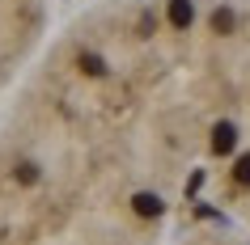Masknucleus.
Wrapping results in <instances>:
<instances>
[{
    "label": "nucleus",
    "instance_id": "1",
    "mask_svg": "<svg viewBox=\"0 0 250 245\" xmlns=\"http://www.w3.org/2000/svg\"><path fill=\"white\" fill-rule=\"evenodd\" d=\"M191 144L183 0H93L0 114V245H153Z\"/></svg>",
    "mask_w": 250,
    "mask_h": 245
},
{
    "label": "nucleus",
    "instance_id": "2",
    "mask_svg": "<svg viewBox=\"0 0 250 245\" xmlns=\"http://www.w3.org/2000/svg\"><path fill=\"white\" fill-rule=\"evenodd\" d=\"M183 76L191 135L250 211V0H187Z\"/></svg>",
    "mask_w": 250,
    "mask_h": 245
},
{
    "label": "nucleus",
    "instance_id": "3",
    "mask_svg": "<svg viewBox=\"0 0 250 245\" xmlns=\"http://www.w3.org/2000/svg\"><path fill=\"white\" fill-rule=\"evenodd\" d=\"M51 38V0H0V97Z\"/></svg>",
    "mask_w": 250,
    "mask_h": 245
}]
</instances>
